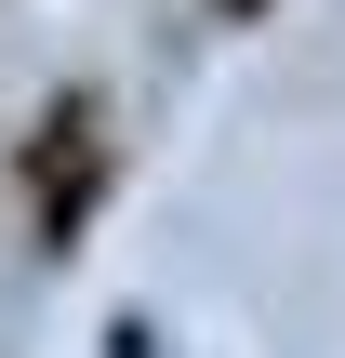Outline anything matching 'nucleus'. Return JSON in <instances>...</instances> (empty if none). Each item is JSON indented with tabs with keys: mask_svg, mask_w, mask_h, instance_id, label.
<instances>
[{
	"mask_svg": "<svg viewBox=\"0 0 345 358\" xmlns=\"http://www.w3.org/2000/svg\"><path fill=\"white\" fill-rule=\"evenodd\" d=\"M93 186H106V106L93 93H53L40 133H27V213H40V239H66L93 213Z\"/></svg>",
	"mask_w": 345,
	"mask_h": 358,
	"instance_id": "1",
	"label": "nucleus"
},
{
	"mask_svg": "<svg viewBox=\"0 0 345 358\" xmlns=\"http://www.w3.org/2000/svg\"><path fill=\"white\" fill-rule=\"evenodd\" d=\"M213 13H266V0H213Z\"/></svg>",
	"mask_w": 345,
	"mask_h": 358,
	"instance_id": "2",
	"label": "nucleus"
}]
</instances>
